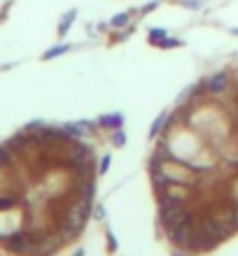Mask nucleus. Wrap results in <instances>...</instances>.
<instances>
[{"mask_svg":"<svg viewBox=\"0 0 238 256\" xmlns=\"http://www.w3.org/2000/svg\"><path fill=\"white\" fill-rule=\"evenodd\" d=\"M131 14L133 12H122V14H115L112 19H110V26L112 28H126L131 21Z\"/></svg>","mask_w":238,"mask_h":256,"instance_id":"9","label":"nucleus"},{"mask_svg":"<svg viewBox=\"0 0 238 256\" xmlns=\"http://www.w3.org/2000/svg\"><path fill=\"white\" fill-rule=\"evenodd\" d=\"M75 19H77V10H68V12L63 14L61 21H59V38H63V35H68V30L73 28Z\"/></svg>","mask_w":238,"mask_h":256,"instance_id":"4","label":"nucleus"},{"mask_svg":"<svg viewBox=\"0 0 238 256\" xmlns=\"http://www.w3.org/2000/svg\"><path fill=\"white\" fill-rule=\"evenodd\" d=\"M108 244H110V250H117V242H115V238H112V233H108Z\"/></svg>","mask_w":238,"mask_h":256,"instance_id":"17","label":"nucleus"},{"mask_svg":"<svg viewBox=\"0 0 238 256\" xmlns=\"http://www.w3.org/2000/svg\"><path fill=\"white\" fill-rule=\"evenodd\" d=\"M112 144H115V147H124V144H126V135H124L122 130H117V133L112 135Z\"/></svg>","mask_w":238,"mask_h":256,"instance_id":"11","label":"nucleus"},{"mask_svg":"<svg viewBox=\"0 0 238 256\" xmlns=\"http://www.w3.org/2000/svg\"><path fill=\"white\" fill-rule=\"evenodd\" d=\"M131 33H133V28H131V26H126V30H122V33H119V35H112V40L122 42V40H126V38H129Z\"/></svg>","mask_w":238,"mask_h":256,"instance_id":"14","label":"nucleus"},{"mask_svg":"<svg viewBox=\"0 0 238 256\" xmlns=\"http://www.w3.org/2000/svg\"><path fill=\"white\" fill-rule=\"evenodd\" d=\"M75 256H84V252H82V250H77V254Z\"/></svg>","mask_w":238,"mask_h":256,"instance_id":"19","label":"nucleus"},{"mask_svg":"<svg viewBox=\"0 0 238 256\" xmlns=\"http://www.w3.org/2000/svg\"><path fill=\"white\" fill-rule=\"evenodd\" d=\"M21 222H24V212H19L17 205L10 210H0V240L10 238L17 230H24L21 228Z\"/></svg>","mask_w":238,"mask_h":256,"instance_id":"2","label":"nucleus"},{"mask_svg":"<svg viewBox=\"0 0 238 256\" xmlns=\"http://www.w3.org/2000/svg\"><path fill=\"white\" fill-rule=\"evenodd\" d=\"M166 38H168V30H166V28H161V26H157V28H150V33H147V42H150V44H161L163 40H166Z\"/></svg>","mask_w":238,"mask_h":256,"instance_id":"6","label":"nucleus"},{"mask_svg":"<svg viewBox=\"0 0 238 256\" xmlns=\"http://www.w3.org/2000/svg\"><path fill=\"white\" fill-rule=\"evenodd\" d=\"M157 7H159V0H152V2H147V5L140 7V14H150V12H154Z\"/></svg>","mask_w":238,"mask_h":256,"instance_id":"13","label":"nucleus"},{"mask_svg":"<svg viewBox=\"0 0 238 256\" xmlns=\"http://www.w3.org/2000/svg\"><path fill=\"white\" fill-rule=\"evenodd\" d=\"M110 168V156H103V161H101V175H105Z\"/></svg>","mask_w":238,"mask_h":256,"instance_id":"16","label":"nucleus"},{"mask_svg":"<svg viewBox=\"0 0 238 256\" xmlns=\"http://www.w3.org/2000/svg\"><path fill=\"white\" fill-rule=\"evenodd\" d=\"M98 124H101L103 128H122L124 116L119 114V112H115V114H103L101 119H98Z\"/></svg>","mask_w":238,"mask_h":256,"instance_id":"5","label":"nucleus"},{"mask_svg":"<svg viewBox=\"0 0 238 256\" xmlns=\"http://www.w3.org/2000/svg\"><path fill=\"white\" fill-rule=\"evenodd\" d=\"M180 44H182V42L175 40V38H166V40H163L159 47H161V49H173V47H180Z\"/></svg>","mask_w":238,"mask_h":256,"instance_id":"12","label":"nucleus"},{"mask_svg":"<svg viewBox=\"0 0 238 256\" xmlns=\"http://www.w3.org/2000/svg\"><path fill=\"white\" fill-rule=\"evenodd\" d=\"M182 7H189V10H196V7H201V0H182Z\"/></svg>","mask_w":238,"mask_h":256,"instance_id":"15","label":"nucleus"},{"mask_svg":"<svg viewBox=\"0 0 238 256\" xmlns=\"http://www.w3.org/2000/svg\"><path fill=\"white\" fill-rule=\"evenodd\" d=\"M70 47H73V44H68V42H63V44H56V47L47 49V52L42 54V61H52V58H56V56H61V54H66V52H70Z\"/></svg>","mask_w":238,"mask_h":256,"instance_id":"7","label":"nucleus"},{"mask_svg":"<svg viewBox=\"0 0 238 256\" xmlns=\"http://www.w3.org/2000/svg\"><path fill=\"white\" fill-rule=\"evenodd\" d=\"M61 128L70 135V138H77V140H82V138H84V133H87V128L82 126V122H77V124H66V126H61Z\"/></svg>","mask_w":238,"mask_h":256,"instance_id":"8","label":"nucleus"},{"mask_svg":"<svg viewBox=\"0 0 238 256\" xmlns=\"http://www.w3.org/2000/svg\"><path fill=\"white\" fill-rule=\"evenodd\" d=\"M231 33H233V35H238V28H233V30H231Z\"/></svg>","mask_w":238,"mask_h":256,"instance_id":"20","label":"nucleus"},{"mask_svg":"<svg viewBox=\"0 0 238 256\" xmlns=\"http://www.w3.org/2000/svg\"><path fill=\"white\" fill-rule=\"evenodd\" d=\"M203 86L205 91H208V96H222L229 91V86H231V77H229V72H224V70H219V72L210 74L208 80H203Z\"/></svg>","mask_w":238,"mask_h":256,"instance_id":"3","label":"nucleus"},{"mask_svg":"<svg viewBox=\"0 0 238 256\" xmlns=\"http://www.w3.org/2000/svg\"><path fill=\"white\" fill-rule=\"evenodd\" d=\"M163 142H166V147H168L173 158L187 163L189 168L198 170V172L215 166V161L210 158V152L201 140V135L191 133L187 124H175V126L166 128Z\"/></svg>","mask_w":238,"mask_h":256,"instance_id":"1","label":"nucleus"},{"mask_svg":"<svg viewBox=\"0 0 238 256\" xmlns=\"http://www.w3.org/2000/svg\"><path fill=\"white\" fill-rule=\"evenodd\" d=\"M96 216H98V219H103V216H105V210H103L101 205H98V208H96Z\"/></svg>","mask_w":238,"mask_h":256,"instance_id":"18","label":"nucleus"},{"mask_svg":"<svg viewBox=\"0 0 238 256\" xmlns=\"http://www.w3.org/2000/svg\"><path fill=\"white\" fill-rule=\"evenodd\" d=\"M166 119H168V114H166V112H161V114L157 116V122L152 124V128H150V138H157L159 130H161V128L166 126Z\"/></svg>","mask_w":238,"mask_h":256,"instance_id":"10","label":"nucleus"}]
</instances>
